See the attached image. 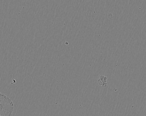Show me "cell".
Masks as SVG:
<instances>
[{"instance_id":"6da1fadb","label":"cell","mask_w":146,"mask_h":116,"mask_svg":"<svg viewBox=\"0 0 146 116\" xmlns=\"http://www.w3.org/2000/svg\"><path fill=\"white\" fill-rule=\"evenodd\" d=\"M14 111L13 102L5 94H0V116H12Z\"/></svg>"}]
</instances>
